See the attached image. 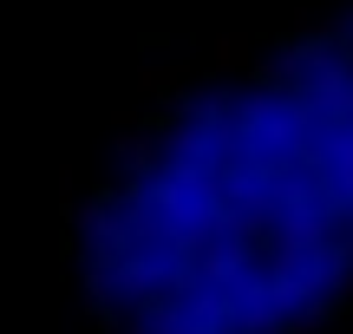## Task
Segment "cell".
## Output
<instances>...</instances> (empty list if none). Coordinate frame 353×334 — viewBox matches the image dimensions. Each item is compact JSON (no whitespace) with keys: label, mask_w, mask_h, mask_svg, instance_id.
Masks as SVG:
<instances>
[{"label":"cell","mask_w":353,"mask_h":334,"mask_svg":"<svg viewBox=\"0 0 353 334\" xmlns=\"http://www.w3.org/2000/svg\"><path fill=\"white\" fill-rule=\"evenodd\" d=\"M112 112L105 334H353V13L223 33L203 72L138 66Z\"/></svg>","instance_id":"obj_1"}]
</instances>
